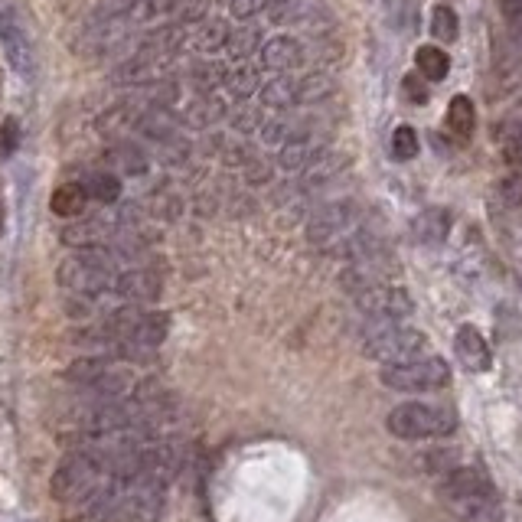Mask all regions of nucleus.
<instances>
[{"label": "nucleus", "instance_id": "f704fd0d", "mask_svg": "<svg viewBox=\"0 0 522 522\" xmlns=\"http://www.w3.org/2000/svg\"><path fill=\"white\" fill-rule=\"evenodd\" d=\"M261 138H265V144H284V141H291L294 134H301L297 131V124L288 121V118H275V121H261Z\"/></svg>", "mask_w": 522, "mask_h": 522}, {"label": "nucleus", "instance_id": "58836bf2", "mask_svg": "<svg viewBox=\"0 0 522 522\" xmlns=\"http://www.w3.org/2000/svg\"><path fill=\"white\" fill-rule=\"evenodd\" d=\"M265 7H268V0H229V10L235 20H252Z\"/></svg>", "mask_w": 522, "mask_h": 522}, {"label": "nucleus", "instance_id": "cd10ccee", "mask_svg": "<svg viewBox=\"0 0 522 522\" xmlns=\"http://www.w3.org/2000/svg\"><path fill=\"white\" fill-rule=\"evenodd\" d=\"M177 0H134V7L124 14V23L131 27H144V23H157L164 20L167 14H173Z\"/></svg>", "mask_w": 522, "mask_h": 522}, {"label": "nucleus", "instance_id": "dca6fc26", "mask_svg": "<svg viewBox=\"0 0 522 522\" xmlns=\"http://www.w3.org/2000/svg\"><path fill=\"white\" fill-rule=\"evenodd\" d=\"M134 128H138V134H144V138L151 141H173V131H177V121H173L170 108H160V105H147L138 118H134Z\"/></svg>", "mask_w": 522, "mask_h": 522}, {"label": "nucleus", "instance_id": "2f4dec72", "mask_svg": "<svg viewBox=\"0 0 522 522\" xmlns=\"http://www.w3.org/2000/svg\"><path fill=\"white\" fill-rule=\"evenodd\" d=\"M457 33H461V23H457V14L447 4H438L431 14V36L434 40H444V43H454Z\"/></svg>", "mask_w": 522, "mask_h": 522}, {"label": "nucleus", "instance_id": "6ab92c4d", "mask_svg": "<svg viewBox=\"0 0 522 522\" xmlns=\"http://www.w3.org/2000/svg\"><path fill=\"white\" fill-rule=\"evenodd\" d=\"M258 98H261V105L265 108H275V111L291 108V105H297V79L284 76L281 72V76H275L271 82H261Z\"/></svg>", "mask_w": 522, "mask_h": 522}, {"label": "nucleus", "instance_id": "4c0bfd02", "mask_svg": "<svg viewBox=\"0 0 522 522\" xmlns=\"http://www.w3.org/2000/svg\"><path fill=\"white\" fill-rule=\"evenodd\" d=\"M206 4L209 0H177V20L180 23H200L206 17Z\"/></svg>", "mask_w": 522, "mask_h": 522}, {"label": "nucleus", "instance_id": "5701e85b", "mask_svg": "<svg viewBox=\"0 0 522 522\" xmlns=\"http://www.w3.org/2000/svg\"><path fill=\"white\" fill-rule=\"evenodd\" d=\"M229 23L226 20H200V27L193 33V46L200 49V53H219V49H226V40H229Z\"/></svg>", "mask_w": 522, "mask_h": 522}, {"label": "nucleus", "instance_id": "c85d7f7f", "mask_svg": "<svg viewBox=\"0 0 522 522\" xmlns=\"http://www.w3.org/2000/svg\"><path fill=\"white\" fill-rule=\"evenodd\" d=\"M346 167V157L343 154H330V151H323L314 164H310L304 170V186H320V183H327L330 177H337V173Z\"/></svg>", "mask_w": 522, "mask_h": 522}, {"label": "nucleus", "instance_id": "423d86ee", "mask_svg": "<svg viewBox=\"0 0 522 522\" xmlns=\"http://www.w3.org/2000/svg\"><path fill=\"white\" fill-rule=\"evenodd\" d=\"M359 222H363V213H359V206L353 200H340V203H330L323 206L320 213L310 216L307 222V239L314 242L317 248H337L350 239V235H356Z\"/></svg>", "mask_w": 522, "mask_h": 522}, {"label": "nucleus", "instance_id": "f257e3e1", "mask_svg": "<svg viewBox=\"0 0 522 522\" xmlns=\"http://www.w3.org/2000/svg\"><path fill=\"white\" fill-rule=\"evenodd\" d=\"M108 480L111 477H108L102 451H98L95 444H85V447H79V451H72L66 461L56 467L53 483H49V487H53L56 503L82 506V503H89Z\"/></svg>", "mask_w": 522, "mask_h": 522}, {"label": "nucleus", "instance_id": "c9c22d12", "mask_svg": "<svg viewBox=\"0 0 522 522\" xmlns=\"http://www.w3.org/2000/svg\"><path fill=\"white\" fill-rule=\"evenodd\" d=\"M457 457H461V451H454V447H447V451H431V454H421V467L431 470V474H451L457 467Z\"/></svg>", "mask_w": 522, "mask_h": 522}, {"label": "nucleus", "instance_id": "37998d69", "mask_svg": "<svg viewBox=\"0 0 522 522\" xmlns=\"http://www.w3.org/2000/svg\"><path fill=\"white\" fill-rule=\"evenodd\" d=\"M405 95H408V102H428V92H425V85H421L415 76H405Z\"/></svg>", "mask_w": 522, "mask_h": 522}, {"label": "nucleus", "instance_id": "9b49d317", "mask_svg": "<svg viewBox=\"0 0 522 522\" xmlns=\"http://www.w3.org/2000/svg\"><path fill=\"white\" fill-rule=\"evenodd\" d=\"M444 496L451 506L464 500H480V496H493V483L477 467H454L444 477Z\"/></svg>", "mask_w": 522, "mask_h": 522}, {"label": "nucleus", "instance_id": "393cba45", "mask_svg": "<svg viewBox=\"0 0 522 522\" xmlns=\"http://www.w3.org/2000/svg\"><path fill=\"white\" fill-rule=\"evenodd\" d=\"M415 66L428 82H441L447 79V72H451V56H447L441 46H418Z\"/></svg>", "mask_w": 522, "mask_h": 522}, {"label": "nucleus", "instance_id": "f8f14e48", "mask_svg": "<svg viewBox=\"0 0 522 522\" xmlns=\"http://www.w3.org/2000/svg\"><path fill=\"white\" fill-rule=\"evenodd\" d=\"M265 10H268V20L275 23V27H297V23L314 27V23L323 17L320 0H271Z\"/></svg>", "mask_w": 522, "mask_h": 522}, {"label": "nucleus", "instance_id": "f03ea898", "mask_svg": "<svg viewBox=\"0 0 522 522\" xmlns=\"http://www.w3.org/2000/svg\"><path fill=\"white\" fill-rule=\"evenodd\" d=\"M115 268H118L115 255H111L108 248L95 245V248H82V252L62 258L56 268V281L62 291H69L76 297H98L111 288Z\"/></svg>", "mask_w": 522, "mask_h": 522}, {"label": "nucleus", "instance_id": "aec40b11", "mask_svg": "<svg viewBox=\"0 0 522 522\" xmlns=\"http://www.w3.org/2000/svg\"><path fill=\"white\" fill-rule=\"evenodd\" d=\"M222 115H226L222 102H216L213 95H200L183 108V124L186 128H193V131H206L209 124H216Z\"/></svg>", "mask_w": 522, "mask_h": 522}, {"label": "nucleus", "instance_id": "a18cd8bd", "mask_svg": "<svg viewBox=\"0 0 522 522\" xmlns=\"http://www.w3.org/2000/svg\"><path fill=\"white\" fill-rule=\"evenodd\" d=\"M516 7H522V0H503V10H506V14H513Z\"/></svg>", "mask_w": 522, "mask_h": 522}, {"label": "nucleus", "instance_id": "49530a36", "mask_svg": "<svg viewBox=\"0 0 522 522\" xmlns=\"http://www.w3.org/2000/svg\"><path fill=\"white\" fill-rule=\"evenodd\" d=\"M0 232H4V203H0Z\"/></svg>", "mask_w": 522, "mask_h": 522}, {"label": "nucleus", "instance_id": "a211bd4d", "mask_svg": "<svg viewBox=\"0 0 522 522\" xmlns=\"http://www.w3.org/2000/svg\"><path fill=\"white\" fill-rule=\"evenodd\" d=\"M49 206H53V213L59 219H79L85 213V206H89V193H85L82 183H62L53 190Z\"/></svg>", "mask_w": 522, "mask_h": 522}, {"label": "nucleus", "instance_id": "a878e982", "mask_svg": "<svg viewBox=\"0 0 522 522\" xmlns=\"http://www.w3.org/2000/svg\"><path fill=\"white\" fill-rule=\"evenodd\" d=\"M85 193H89V200H98V203H118L121 200V177L111 170H92L89 180L82 183Z\"/></svg>", "mask_w": 522, "mask_h": 522}, {"label": "nucleus", "instance_id": "0eeeda50", "mask_svg": "<svg viewBox=\"0 0 522 522\" xmlns=\"http://www.w3.org/2000/svg\"><path fill=\"white\" fill-rule=\"evenodd\" d=\"M356 307L363 310L369 320H405L412 317L415 301L399 284H376V288H366L356 294Z\"/></svg>", "mask_w": 522, "mask_h": 522}, {"label": "nucleus", "instance_id": "6e6552de", "mask_svg": "<svg viewBox=\"0 0 522 522\" xmlns=\"http://www.w3.org/2000/svg\"><path fill=\"white\" fill-rule=\"evenodd\" d=\"M0 46H4L10 66H14L20 76H27V79L36 76V53L27 40V33L20 30L14 10H10L7 4H0Z\"/></svg>", "mask_w": 522, "mask_h": 522}, {"label": "nucleus", "instance_id": "c756f323", "mask_svg": "<svg viewBox=\"0 0 522 522\" xmlns=\"http://www.w3.org/2000/svg\"><path fill=\"white\" fill-rule=\"evenodd\" d=\"M330 95H333V79L327 76V72H310V76L297 79V102L314 105Z\"/></svg>", "mask_w": 522, "mask_h": 522}, {"label": "nucleus", "instance_id": "2eb2a0df", "mask_svg": "<svg viewBox=\"0 0 522 522\" xmlns=\"http://www.w3.org/2000/svg\"><path fill=\"white\" fill-rule=\"evenodd\" d=\"M105 164L111 167V173H121V177H141L147 173V154L141 144L134 141H115L105 151Z\"/></svg>", "mask_w": 522, "mask_h": 522}, {"label": "nucleus", "instance_id": "e433bc0d", "mask_svg": "<svg viewBox=\"0 0 522 522\" xmlns=\"http://www.w3.org/2000/svg\"><path fill=\"white\" fill-rule=\"evenodd\" d=\"M500 200L506 206H522V167H516L509 177L500 183Z\"/></svg>", "mask_w": 522, "mask_h": 522}, {"label": "nucleus", "instance_id": "72a5a7b5", "mask_svg": "<svg viewBox=\"0 0 522 522\" xmlns=\"http://www.w3.org/2000/svg\"><path fill=\"white\" fill-rule=\"evenodd\" d=\"M392 157L395 160H412L418 157V131L402 124V128H395L392 134Z\"/></svg>", "mask_w": 522, "mask_h": 522}, {"label": "nucleus", "instance_id": "1a4fd4ad", "mask_svg": "<svg viewBox=\"0 0 522 522\" xmlns=\"http://www.w3.org/2000/svg\"><path fill=\"white\" fill-rule=\"evenodd\" d=\"M108 291L124 304L144 307V304H154L160 297V278L147 268H128V271H121V275H115Z\"/></svg>", "mask_w": 522, "mask_h": 522}, {"label": "nucleus", "instance_id": "f3484780", "mask_svg": "<svg viewBox=\"0 0 522 522\" xmlns=\"http://www.w3.org/2000/svg\"><path fill=\"white\" fill-rule=\"evenodd\" d=\"M451 232V213L447 209H425L415 222H412V235L421 245H441Z\"/></svg>", "mask_w": 522, "mask_h": 522}, {"label": "nucleus", "instance_id": "20e7f679", "mask_svg": "<svg viewBox=\"0 0 522 522\" xmlns=\"http://www.w3.org/2000/svg\"><path fill=\"white\" fill-rule=\"evenodd\" d=\"M425 333L408 327L402 320H372L363 330V353L369 359H376L382 366L392 363H408V359H418V353L425 350Z\"/></svg>", "mask_w": 522, "mask_h": 522}, {"label": "nucleus", "instance_id": "412c9836", "mask_svg": "<svg viewBox=\"0 0 522 522\" xmlns=\"http://www.w3.org/2000/svg\"><path fill=\"white\" fill-rule=\"evenodd\" d=\"M108 222L105 219H82L76 222V226H69L66 232H62V242L72 245V248H95L105 242L108 235Z\"/></svg>", "mask_w": 522, "mask_h": 522}, {"label": "nucleus", "instance_id": "39448f33", "mask_svg": "<svg viewBox=\"0 0 522 522\" xmlns=\"http://www.w3.org/2000/svg\"><path fill=\"white\" fill-rule=\"evenodd\" d=\"M379 379L385 389L421 395V392L444 389V385L451 382V369H447V363L438 356H418V359H408V363L382 366Z\"/></svg>", "mask_w": 522, "mask_h": 522}, {"label": "nucleus", "instance_id": "ea45409f", "mask_svg": "<svg viewBox=\"0 0 522 522\" xmlns=\"http://www.w3.org/2000/svg\"><path fill=\"white\" fill-rule=\"evenodd\" d=\"M17 147H20V124L14 118H7L4 128H0V151L10 157V154L17 151Z\"/></svg>", "mask_w": 522, "mask_h": 522}, {"label": "nucleus", "instance_id": "7ed1b4c3", "mask_svg": "<svg viewBox=\"0 0 522 522\" xmlns=\"http://www.w3.org/2000/svg\"><path fill=\"white\" fill-rule=\"evenodd\" d=\"M385 428H389L392 438L399 441H431V438H447L457 428L454 408L434 405V402H405L399 408H392L389 418H385Z\"/></svg>", "mask_w": 522, "mask_h": 522}, {"label": "nucleus", "instance_id": "b1692460", "mask_svg": "<svg viewBox=\"0 0 522 522\" xmlns=\"http://www.w3.org/2000/svg\"><path fill=\"white\" fill-rule=\"evenodd\" d=\"M447 128H451L457 138H470L477 128V111L474 102L467 95H454L451 105H447Z\"/></svg>", "mask_w": 522, "mask_h": 522}, {"label": "nucleus", "instance_id": "4468645a", "mask_svg": "<svg viewBox=\"0 0 522 522\" xmlns=\"http://www.w3.org/2000/svg\"><path fill=\"white\" fill-rule=\"evenodd\" d=\"M307 59L304 46L294 40V36H275V40H268L261 46V66L265 69H275L278 76L288 69H297L301 62Z\"/></svg>", "mask_w": 522, "mask_h": 522}, {"label": "nucleus", "instance_id": "a19ab883", "mask_svg": "<svg viewBox=\"0 0 522 522\" xmlns=\"http://www.w3.org/2000/svg\"><path fill=\"white\" fill-rule=\"evenodd\" d=\"M131 7H134V0H102V7H98L95 20H118V17L128 14Z\"/></svg>", "mask_w": 522, "mask_h": 522}, {"label": "nucleus", "instance_id": "473e14b6", "mask_svg": "<svg viewBox=\"0 0 522 522\" xmlns=\"http://www.w3.org/2000/svg\"><path fill=\"white\" fill-rule=\"evenodd\" d=\"M229 89L235 92V95H239V98H248V95H252V92H258L261 89V76H258V69L255 66H248V62H245V66H239V69H235V72H229Z\"/></svg>", "mask_w": 522, "mask_h": 522}, {"label": "nucleus", "instance_id": "c03bdc74", "mask_svg": "<svg viewBox=\"0 0 522 522\" xmlns=\"http://www.w3.org/2000/svg\"><path fill=\"white\" fill-rule=\"evenodd\" d=\"M506 17H509V40L522 49V7H516L513 14H506Z\"/></svg>", "mask_w": 522, "mask_h": 522}, {"label": "nucleus", "instance_id": "ddd939ff", "mask_svg": "<svg viewBox=\"0 0 522 522\" xmlns=\"http://www.w3.org/2000/svg\"><path fill=\"white\" fill-rule=\"evenodd\" d=\"M454 353H457V359H461V366L467 372H487L493 366L490 346H487V340L480 337V330H474V327H461V330H457Z\"/></svg>", "mask_w": 522, "mask_h": 522}, {"label": "nucleus", "instance_id": "4be33fe9", "mask_svg": "<svg viewBox=\"0 0 522 522\" xmlns=\"http://www.w3.org/2000/svg\"><path fill=\"white\" fill-rule=\"evenodd\" d=\"M108 369H111V363H108L105 356H85V359H76V363L66 369V382L69 385H79V389L89 392Z\"/></svg>", "mask_w": 522, "mask_h": 522}, {"label": "nucleus", "instance_id": "bb28decb", "mask_svg": "<svg viewBox=\"0 0 522 522\" xmlns=\"http://www.w3.org/2000/svg\"><path fill=\"white\" fill-rule=\"evenodd\" d=\"M454 513L464 522H503V509H500V503H496V496H480V500L454 503Z\"/></svg>", "mask_w": 522, "mask_h": 522}, {"label": "nucleus", "instance_id": "79ce46f5", "mask_svg": "<svg viewBox=\"0 0 522 522\" xmlns=\"http://www.w3.org/2000/svg\"><path fill=\"white\" fill-rule=\"evenodd\" d=\"M229 121H232V128L242 131V134H252V131L261 128V115H258V111H245V108L235 111V115H232Z\"/></svg>", "mask_w": 522, "mask_h": 522}, {"label": "nucleus", "instance_id": "7c9ffc66", "mask_svg": "<svg viewBox=\"0 0 522 522\" xmlns=\"http://www.w3.org/2000/svg\"><path fill=\"white\" fill-rule=\"evenodd\" d=\"M261 46V30L258 27H242V30H232L229 40H226V53L232 59H252V53Z\"/></svg>", "mask_w": 522, "mask_h": 522}, {"label": "nucleus", "instance_id": "9d476101", "mask_svg": "<svg viewBox=\"0 0 522 522\" xmlns=\"http://www.w3.org/2000/svg\"><path fill=\"white\" fill-rule=\"evenodd\" d=\"M323 151H327V138H323V134H304L301 131L278 147V167L288 170V173H304Z\"/></svg>", "mask_w": 522, "mask_h": 522}]
</instances>
